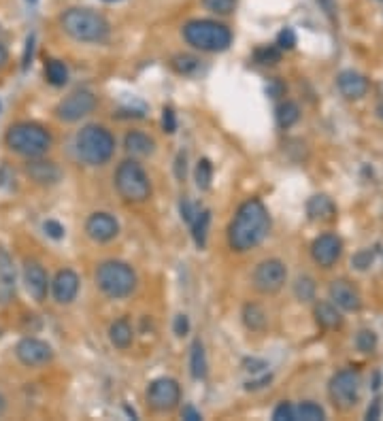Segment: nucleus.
Segmentation results:
<instances>
[{"label": "nucleus", "instance_id": "f257e3e1", "mask_svg": "<svg viewBox=\"0 0 383 421\" xmlns=\"http://www.w3.org/2000/svg\"><path fill=\"white\" fill-rule=\"evenodd\" d=\"M271 230V217L268 210L258 198L245 200L228 226V245L239 254H245L249 249L258 247Z\"/></svg>", "mask_w": 383, "mask_h": 421}, {"label": "nucleus", "instance_id": "f03ea898", "mask_svg": "<svg viewBox=\"0 0 383 421\" xmlns=\"http://www.w3.org/2000/svg\"><path fill=\"white\" fill-rule=\"evenodd\" d=\"M62 30L79 43H105L111 26L98 11L88 7H70L60 15Z\"/></svg>", "mask_w": 383, "mask_h": 421}, {"label": "nucleus", "instance_id": "7ed1b4c3", "mask_svg": "<svg viewBox=\"0 0 383 421\" xmlns=\"http://www.w3.org/2000/svg\"><path fill=\"white\" fill-rule=\"evenodd\" d=\"M185 43L207 53H220L233 45V32L215 19H189L183 26Z\"/></svg>", "mask_w": 383, "mask_h": 421}, {"label": "nucleus", "instance_id": "20e7f679", "mask_svg": "<svg viewBox=\"0 0 383 421\" xmlns=\"http://www.w3.org/2000/svg\"><path fill=\"white\" fill-rule=\"evenodd\" d=\"M5 143L13 153H19L24 158H41L51 147V134L41 124L19 122L7 130Z\"/></svg>", "mask_w": 383, "mask_h": 421}, {"label": "nucleus", "instance_id": "39448f33", "mask_svg": "<svg viewBox=\"0 0 383 421\" xmlns=\"http://www.w3.org/2000/svg\"><path fill=\"white\" fill-rule=\"evenodd\" d=\"M75 149L81 162L90 166H101L111 160L115 151V139L107 128L90 124L77 132Z\"/></svg>", "mask_w": 383, "mask_h": 421}, {"label": "nucleus", "instance_id": "423d86ee", "mask_svg": "<svg viewBox=\"0 0 383 421\" xmlns=\"http://www.w3.org/2000/svg\"><path fill=\"white\" fill-rule=\"evenodd\" d=\"M96 285L107 298L122 300L128 298L137 287V273L126 262L107 260L96 271Z\"/></svg>", "mask_w": 383, "mask_h": 421}, {"label": "nucleus", "instance_id": "0eeeda50", "mask_svg": "<svg viewBox=\"0 0 383 421\" xmlns=\"http://www.w3.org/2000/svg\"><path fill=\"white\" fill-rule=\"evenodd\" d=\"M115 187H118L120 196L128 202H145L151 194L147 172L134 160H124L118 166V170H115Z\"/></svg>", "mask_w": 383, "mask_h": 421}, {"label": "nucleus", "instance_id": "6e6552de", "mask_svg": "<svg viewBox=\"0 0 383 421\" xmlns=\"http://www.w3.org/2000/svg\"><path fill=\"white\" fill-rule=\"evenodd\" d=\"M362 390V377L354 368H343L336 375H332L328 383V394L332 405L341 411H349L358 405Z\"/></svg>", "mask_w": 383, "mask_h": 421}, {"label": "nucleus", "instance_id": "1a4fd4ad", "mask_svg": "<svg viewBox=\"0 0 383 421\" xmlns=\"http://www.w3.org/2000/svg\"><path fill=\"white\" fill-rule=\"evenodd\" d=\"M147 402H149V407L158 413L172 411L181 402L179 383L175 379H168V377L153 379L147 388Z\"/></svg>", "mask_w": 383, "mask_h": 421}, {"label": "nucleus", "instance_id": "9d476101", "mask_svg": "<svg viewBox=\"0 0 383 421\" xmlns=\"http://www.w3.org/2000/svg\"><path fill=\"white\" fill-rule=\"evenodd\" d=\"M285 279H287V268L277 258L260 262L254 271V287L260 294H277L285 285Z\"/></svg>", "mask_w": 383, "mask_h": 421}, {"label": "nucleus", "instance_id": "9b49d317", "mask_svg": "<svg viewBox=\"0 0 383 421\" xmlns=\"http://www.w3.org/2000/svg\"><path fill=\"white\" fill-rule=\"evenodd\" d=\"M96 107V96L90 90H77L72 94H68L64 100H60V105L55 107V118L60 122L72 124L79 122L85 115H90Z\"/></svg>", "mask_w": 383, "mask_h": 421}, {"label": "nucleus", "instance_id": "f8f14e48", "mask_svg": "<svg viewBox=\"0 0 383 421\" xmlns=\"http://www.w3.org/2000/svg\"><path fill=\"white\" fill-rule=\"evenodd\" d=\"M15 355H17L19 362L24 364V366L36 368V366H43V364L51 362L53 351L45 340L26 336L15 344Z\"/></svg>", "mask_w": 383, "mask_h": 421}, {"label": "nucleus", "instance_id": "ddd939ff", "mask_svg": "<svg viewBox=\"0 0 383 421\" xmlns=\"http://www.w3.org/2000/svg\"><path fill=\"white\" fill-rule=\"evenodd\" d=\"M341 252H343L341 239L336 234H330V232L319 234L311 245V258L321 268H332L339 262Z\"/></svg>", "mask_w": 383, "mask_h": 421}, {"label": "nucleus", "instance_id": "4468645a", "mask_svg": "<svg viewBox=\"0 0 383 421\" xmlns=\"http://www.w3.org/2000/svg\"><path fill=\"white\" fill-rule=\"evenodd\" d=\"M24 283H26V292L34 302H45L47 292H49V277L45 273V268L30 260L24 266Z\"/></svg>", "mask_w": 383, "mask_h": 421}, {"label": "nucleus", "instance_id": "2eb2a0df", "mask_svg": "<svg viewBox=\"0 0 383 421\" xmlns=\"http://www.w3.org/2000/svg\"><path fill=\"white\" fill-rule=\"evenodd\" d=\"M85 232L96 243H109L118 236L120 223L109 213H92L85 221Z\"/></svg>", "mask_w": 383, "mask_h": 421}, {"label": "nucleus", "instance_id": "dca6fc26", "mask_svg": "<svg viewBox=\"0 0 383 421\" xmlns=\"http://www.w3.org/2000/svg\"><path fill=\"white\" fill-rule=\"evenodd\" d=\"M51 294L57 304H70L79 294V275L70 268H64L51 281Z\"/></svg>", "mask_w": 383, "mask_h": 421}, {"label": "nucleus", "instance_id": "f3484780", "mask_svg": "<svg viewBox=\"0 0 383 421\" xmlns=\"http://www.w3.org/2000/svg\"><path fill=\"white\" fill-rule=\"evenodd\" d=\"M330 300L339 306V309L343 311H349V313H356L360 311V306H362V298H360V292L356 290V287L349 283V281H345V279H336L330 283Z\"/></svg>", "mask_w": 383, "mask_h": 421}, {"label": "nucleus", "instance_id": "a211bd4d", "mask_svg": "<svg viewBox=\"0 0 383 421\" xmlns=\"http://www.w3.org/2000/svg\"><path fill=\"white\" fill-rule=\"evenodd\" d=\"M336 87H339L343 98L360 100L369 94V79L356 70H343L336 77Z\"/></svg>", "mask_w": 383, "mask_h": 421}, {"label": "nucleus", "instance_id": "6ab92c4d", "mask_svg": "<svg viewBox=\"0 0 383 421\" xmlns=\"http://www.w3.org/2000/svg\"><path fill=\"white\" fill-rule=\"evenodd\" d=\"M26 175L36 183V185H55L62 179V170L57 164L41 158H30L26 164Z\"/></svg>", "mask_w": 383, "mask_h": 421}, {"label": "nucleus", "instance_id": "aec40b11", "mask_svg": "<svg viewBox=\"0 0 383 421\" xmlns=\"http://www.w3.org/2000/svg\"><path fill=\"white\" fill-rule=\"evenodd\" d=\"M15 296V266L7 249L0 247V306H5Z\"/></svg>", "mask_w": 383, "mask_h": 421}, {"label": "nucleus", "instance_id": "412c9836", "mask_svg": "<svg viewBox=\"0 0 383 421\" xmlns=\"http://www.w3.org/2000/svg\"><path fill=\"white\" fill-rule=\"evenodd\" d=\"M306 215L311 221H330L336 215V206L328 196H313L306 202Z\"/></svg>", "mask_w": 383, "mask_h": 421}, {"label": "nucleus", "instance_id": "4be33fe9", "mask_svg": "<svg viewBox=\"0 0 383 421\" xmlns=\"http://www.w3.org/2000/svg\"><path fill=\"white\" fill-rule=\"evenodd\" d=\"M124 147H126L128 153H132V156L145 158V156H149V153H153V147H156V143H153V139L149 137V134L139 132V130H132V132L126 134Z\"/></svg>", "mask_w": 383, "mask_h": 421}, {"label": "nucleus", "instance_id": "5701e85b", "mask_svg": "<svg viewBox=\"0 0 383 421\" xmlns=\"http://www.w3.org/2000/svg\"><path fill=\"white\" fill-rule=\"evenodd\" d=\"M313 315H315V321L321 325L326 330H334V328H341L343 323V317L339 313V306L334 302H317L315 309H313Z\"/></svg>", "mask_w": 383, "mask_h": 421}, {"label": "nucleus", "instance_id": "b1692460", "mask_svg": "<svg viewBox=\"0 0 383 421\" xmlns=\"http://www.w3.org/2000/svg\"><path fill=\"white\" fill-rule=\"evenodd\" d=\"M132 338H134V332H132V325L128 323V319H118V321H113L111 323V328H109V340L113 347H118V349H128L130 344H132Z\"/></svg>", "mask_w": 383, "mask_h": 421}, {"label": "nucleus", "instance_id": "393cba45", "mask_svg": "<svg viewBox=\"0 0 383 421\" xmlns=\"http://www.w3.org/2000/svg\"><path fill=\"white\" fill-rule=\"evenodd\" d=\"M266 313H264V309L260 304H256V302H247L245 306H243V323L247 325L249 330L252 332H262L264 328H266Z\"/></svg>", "mask_w": 383, "mask_h": 421}, {"label": "nucleus", "instance_id": "a878e982", "mask_svg": "<svg viewBox=\"0 0 383 421\" xmlns=\"http://www.w3.org/2000/svg\"><path fill=\"white\" fill-rule=\"evenodd\" d=\"M189 372L198 381L207 377V353L198 338L192 342V347H189Z\"/></svg>", "mask_w": 383, "mask_h": 421}, {"label": "nucleus", "instance_id": "bb28decb", "mask_svg": "<svg viewBox=\"0 0 383 421\" xmlns=\"http://www.w3.org/2000/svg\"><path fill=\"white\" fill-rule=\"evenodd\" d=\"M209 223H211V210H198L194 221H192V236H194V243L198 249H204L207 245V230H209Z\"/></svg>", "mask_w": 383, "mask_h": 421}, {"label": "nucleus", "instance_id": "cd10ccee", "mask_svg": "<svg viewBox=\"0 0 383 421\" xmlns=\"http://www.w3.org/2000/svg\"><path fill=\"white\" fill-rule=\"evenodd\" d=\"M45 77L53 87H62L68 81V68L60 60H47L45 62Z\"/></svg>", "mask_w": 383, "mask_h": 421}, {"label": "nucleus", "instance_id": "c85d7f7f", "mask_svg": "<svg viewBox=\"0 0 383 421\" xmlns=\"http://www.w3.org/2000/svg\"><path fill=\"white\" fill-rule=\"evenodd\" d=\"M298 120H300V109H298L296 103L285 100V103H281V105L277 107V124H279L283 130L292 128Z\"/></svg>", "mask_w": 383, "mask_h": 421}, {"label": "nucleus", "instance_id": "c756f323", "mask_svg": "<svg viewBox=\"0 0 383 421\" xmlns=\"http://www.w3.org/2000/svg\"><path fill=\"white\" fill-rule=\"evenodd\" d=\"M170 66L179 74H194L200 66V60L192 53H177V55H172Z\"/></svg>", "mask_w": 383, "mask_h": 421}, {"label": "nucleus", "instance_id": "7c9ffc66", "mask_svg": "<svg viewBox=\"0 0 383 421\" xmlns=\"http://www.w3.org/2000/svg\"><path fill=\"white\" fill-rule=\"evenodd\" d=\"M315 281L313 277L309 275H300L296 281H294V296L300 300V302H311L315 298Z\"/></svg>", "mask_w": 383, "mask_h": 421}, {"label": "nucleus", "instance_id": "2f4dec72", "mask_svg": "<svg viewBox=\"0 0 383 421\" xmlns=\"http://www.w3.org/2000/svg\"><path fill=\"white\" fill-rule=\"evenodd\" d=\"M194 179H196L198 189H209L211 187V181H213V164H211L207 158L198 160L196 170H194Z\"/></svg>", "mask_w": 383, "mask_h": 421}, {"label": "nucleus", "instance_id": "473e14b6", "mask_svg": "<svg viewBox=\"0 0 383 421\" xmlns=\"http://www.w3.org/2000/svg\"><path fill=\"white\" fill-rule=\"evenodd\" d=\"M254 60L258 64H264V66L277 64L281 60V49L277 45H262L254 51Z\"/></svg>", "mask_w": 383, "mask_h": 421}, {"label": "nucleus", "instance_id": "72a5a7b5", "mask_svg": "<svg viewBox=\"0 0 383 421\" xmlns=\"http://www.w3.org/2000/svg\"><path fill=\"white\" fill-rule=\"evenodd\" d=\"M296 419L302 421H323L326 419V411L315 405V402H302V405L296 409Z\"/></svg>", "mask_w": 383, "mask_h": 421}, {"label": "nucleus", "instance_id": "f704fd0d", "mask_svg": "<svg viewBox=\"0 0 383 421\" xmlns=\"http://www.w3.org/2000/svg\"><path fill=\"white\" fill-rule=\"evenodd\" d=\"M202 7L215 15H233L239 7V0H202Z\"/></svg>", "mask_w": 383, "mask_h": 421}, {"label": "nucleus", "instance_id": "c9c22d12", "mask_svg": "<svg viewBox=\"0 0 383 421\" xmlns=\"http://www.w3.org/2000/svg\"><path fill=\"white\" fill-rule=\"evenodd\" d=\"M356 347L360 353H373L377 349V334L373 330H360L356 334Z\"/></svg>", "mask_w": 383, "mask_h": 421}, {"label": "nucleus", "instance_id": "e433bc0d", "mask_svg": "<svg viewBox=\"0 0 383 421\" xmlns=\"http://www.w3.org/2000/svg\"><path fill=\"white\" fill-rule=\"evenodd\" d=\"M375 262V249H360V252L352 258V266L356 271H369Z\"/></svg>", "mask_w": 383, "mask_h": 421}, {"label": "nucleus", "instance_id": "4c0bfd02", "mask_svg": "<svg viewBox=\"0 0 383 421\" xmlns=\"http://www.w3.org/2000/svg\"><path fill=\"white\" fill-rule=\"evenodd\" d=\"M277 47L283 51H290V49H294L296 47V32L292 30V28H283L279 34H277Z\"/></svg>", "mask_w": 383, "mask_h": 421}, {"label": "nucleus", "instance_id": "58836bf2", "mask_svg": "<svg viewBox=\"0 0 383 421\" xmlns=\"http://www.w3.org/2000/svg\"><path fill=\"white\" fill-rule=\"evenodd\" d=\"M273 419L275 421H294L296 419V409L290 405V402H279L277 409L273 411Z\"/></svg>", "mask_w": 383, "mask_h": 421}, {"label": "nucleus", "instance_id": "ea45409f", "mask_svg": "<svg viewBox=\"0 0 383 421\" xmlns=\"http://www.w3.org/2000/svg\"><path fill=\"white\" fill-rule=\"evenodd\" d=\"M162 128L168 134L177 132V118H175V111H172L170 107H164V111H162Z\"/></svg>", "mask_w": 383, "mask_h": 421}, {"label": "nucleus", "instance_id": "a19ab883", "mask_svg": "<svg viewBox=\"0 0 383 421\" xmlns=\"http://www.w3.org/2000/svg\"><path fill=\"white\" fill-rule=\"evenodd\" d=\"M179 210H181V217H183V221H187V223H192L194 221V217H196V206H194V202H192L189 198H181V202H179Z\"/></svg>", "mask_w": 383, "mask_h": 421}, {"label": "nucleus", "instance_id": "79ce46f5", "mask_svg": "<svg viewBox=\"0 0 383 421\" xmlns=\"http://www.w3.org/2000/svg\"><path fill=\"white\" fill-rule=\"evenodd\" d=\"M43 228H45L47 236H51L53 241H60V239H64V228H62V223H60V221H55V219H47Z\"/></svg>", "mask_w": 383, "mask_h": 421}, {"label": "nucleus", "instance_id": "37998d69", "mask_svg": "<svg viewBox=\"0 0 383 421\" xmlns=\"http://www.w3.org/2000/svg\"><path fill=\"white\" fill-rule=\"evenodd\" d=\"M283 92H285V85H283L279 79L268 81V85H266V94L271 96V98H279V96H283Z\"/></svg>", "mask_w": 383, "mask_h": 421}, {"label": "nucleus", "instance_id": "c03bdc74", "mask_svg": "<svg viewBox=\"0 0 383 421\" xmlns=\"http://www.w3.org/2000/svg\"><path fill=\"white\" fill-rule=\"evenodd\" d=\"M189 332V319L187 315H177L175 317V334L177 336H185Z\"/></svg>", "mask_w": 383, "mask_h": 421}, {"label": "nucleus", "instance_id": "a18cd8bd", "mask_svg": "<svg viewBox=\"0 0 383 421\" xmlns=\"http://www.w3.org/2000/svg\"><path fill=\"white\" fill-rule=\"evenodd\" d=\"M32 51H34V34H30L26 38V51H24V62H22V68L26 70L32 62Z\"/></svg>", "mask_w": 383, "mask_h": 421}, {"label": "nucleus", "instance_id": "49530a36", "mask_svg": "<svg viewBox=\"0 0 383 421\" xmlns=\"http://www.w3.org/2000/svg\"><path fill=\"white\" fill-rule=\"evenodd\" d=\"M268 383H271V375H262L260 379H254V381L245 383V390H260V388L268 385Z\"/></svg>", "mask_w": 383, "mask_h": 421}, {"label": "nucleus", "instance_id": "de8ad7c7", "mask_svg": "<svg viewBox=\"0 0 383 421\" xmlns=\"http://www.w3.org/2000/svg\"><path fill=\"white\" fill-rule=\"evenodd\" d=\"M175 175H177V179H181V181H183V177H185V153H183V151L177 156V162H175Z\"/></svg>", "mask_w": 383, "mask_h": 421}, {"label": "nucleus", "instance_id": "09e8293b", "mask_svg": "<svg viewBox=\"0 0 383 421\" xmlns=\"http://www.w3.org/2000/svg\"><path fill=\"white\" fill-rule=\"evenodd\" d=\"M245 366H249L247 370H252V372H262L266 368V362L252 357V359H245Z\"/></svg>", "mask_w": 383, "mask_h": 421}, {"label": "nucleus", "instance_id": "8fccbe9b", "mask_svg": "<svg viewBox=\"0 0 383 421\" xmlns=\"http://www.w3.org/2000/svg\"><path fill=\"white\" fill-rule=\"evenodd\" d=\"M181 417H183V419H187V421H200V419H202V417H200V413H198L194 407H189V405H187V407H183Z\"/></svg>", "mask_w": 383, "mask_h": 421}, {"label": "nucleus", "instance_id": "3c124183", "mask_svg": "<svg viewBox=\"0 0 383 421\" xmlns=\"http://www.w3.org/2000/svg\"><path fill=\"white\" fill-rule=\"evenodd\" d=\"M379 413H381V405H379V400H375L373 407H369L367 411V419H379Z\"/></svg>", "mask_w": 383, "mask_h": 421}, {"label": "nucleus", "instance_id": "603ef678", "mask_svg": "<svg viewBox=\"0 0 383 421\" xmlns=\"http://www.w3.org/2000/svg\"><path fill=\"white\" fill-rule=\"evenodd\" d=\"M7 62H9V51L3 43H0V68H5Z\"/></svg>", "mask_w": 383, "mask_h": 421}, {"label": "nucleus", "instance_id": "864d4df0", "mask_svg": "<svg viewBox=\"0 0 383 421\" xmlns=\"http://www.w3.org/2000/svg\"><path fill=\"white\" fill-rule=\"evenodd\" d=\"M5 409H7V402H5L3 394H0V415H3V413H5Z\"/></svg>", "mask_w": 383, "mask_h": 421}, {"label": "nucleus", "instance_id": "5fc2aeb1", "mask_svg": "<svg viewBox=\"0 0 383 421\" xmlns=\"http://www.w3.org/2000/svg\"><path fill=\"white\" fill-rule=\"evenodd\" d=\"M377 115H379V120L383 122V103H381V105L377 107Z\"/></svg>", "mask_w": 383, "mask_h": 421}, {"label": "nucleus", "instance_id": "6e6d98bb", "mask_svg": "<svg viewBox=\"0 0 383 421\" xmlns=\"http://www.w3.org/2000/svg\"><path fill=\"white\" fill-rule=\"evenodd\" d=\"M26 3H28V5H36V3H38V0H26Z\"/></svg>", "mask_w": 383, "mask_h": 421}, {"label": "nucleus", "instance_id": "4d7b16f0", "mask_svg": "<svg viewBox=\"0 0 383 421\" xmlns=\"http://www.w3.org/2000/svg\"><path fill=\"white\" fill-rule=\"evenodd\" d=\"M105 3H118V0H105Z\"/></svg>", "mask_w": 383, "mask_h": 421}, {"label": "nucleus", "instance_id": "13d9d810", "mask_svg": "<svg viewBox=\"0 0 383 421\" xmlns=\"http://www.w3.org/2000/svg\"><path fill=\"white\" fill-rule=\"evenodd\" d=\"M0 109H3V105H0Z\"/></svg>", "mask_w": 383, "mask_h": 421}, {"label": "nucleus", "instance_id": "bf43d9fd", "mask_svg": "<svg viewBox=\"0 0 383 421\" xmlns=\"http://www.w3.org/2000/svg\"><path fill=\"white\" fill-rule=\"evenodd\" d=\"M381 3H383V0H381Z\"/></svg>", "mask_w": 383, "mask_h": 421}]
</instances>
